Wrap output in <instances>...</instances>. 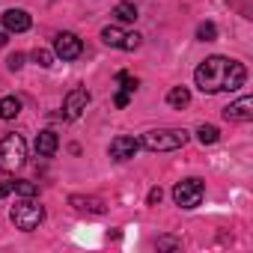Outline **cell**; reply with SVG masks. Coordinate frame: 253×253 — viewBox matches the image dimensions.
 Wrapping results in <instances>:
<instances>
[{
    "instance_id": "6da1fadb",
    "label": "cell",
    "mask_w": 253,
    "mask_h": 253,
    "mask_svg": "<svg viewBox=\"0 0 253 253\" xmlns=\"http://www.w3.org/2000/svg\"><path fill=\"white\" fill-rule=\"evenodd\" d=\"M247 81V69L238 63V60H229V57H206L197 72H194V84L200 92L206 95H214V92H235L241 89Z\"/></svg>"
},
{
    "instance_id": "7a4b0ae2",
    "label": "cell",
    "mask_w": 253,
    "mask_h": 253,
    "mask_svg": "<svg viewBox=\"0 0 253 253\" xmlns=\"http://www.w3.org/2000/svg\"><path fill=\"white\" fill-rule=\"evenodd\" d=\"M185 143H188L185 128H152L140 140V146H146L149 152H173V149H182Z\"/></svg>"
},
{
    "instance_id": "3957f363",
    "label": "cell",
    "mask_w": 253,
    "mask_h": 253,
    "mask_svg": "<svg viewBox=\"0 0 253 253\" xmlns=\"http://www.w3.org/2000/svg\"><path fill=\"white\" fill-rule=\"evenodd\" d=\"M27 161V143L21 134H3L0 137V170L3 173H15L21 170Z\"/></svg>"
},
{
    "instance_id": "277c9868",
    "label": "cell",
    "mask_w": 253,
    "mask_h": 253,
    "mask_svg": "<svg viewBox=\"0 0 253 253\" xmlns=\"http://www.w3.org/2000/svg\"><path fill=\"white\" fill-rule=\"evenodd\" d=\"M9 220L15 223V229H21V232H33V229H39V223L45 220V209H42L33 197H24L21 203L12 206Z\"/></svg>"
},
{
    "instance_id": "5b68a950",
    "label": "cell",
    "mask_w": 253,
    "mask_h": 253,
    "mask_svg": "<svg viewBox=\"0 0 253 253\" xmlns=\"http://www.w3.org/2000/svg\"><path fill=\"white\" fill-rule=\"evenodd\" d=\"M203 197H206L203 179H182V182L173 188V200H176V206H182V209H197V206L203 203Z\"/></svg>"
},
{
    "instance_id": "8992f818",
    "label": "cell",
    "mask_w": 253,
    "mask_h": 253,
    "mask_svg": "<svg viewBox=\"0 0 253 253\" xmlns=\"http://www.w3.org/2000/svg\"><path fill=\"white\" fill-rule=\"evenodd\" d=\"M81 54H84V42H81L75 33L63 30V33L54 36V57H60L63 63H72V60H78Z\"/></svg>"
},
{
    "instance_id": "52a82bcc",
    "label": "cell",
    "mask_w": 253,
    "mask_h": 253,
    "mask_svg": "<svg viewBox=\"0 0 253 253\" xmlns=\"http://www.w3.org/2000/svg\"><path fill=\"white\" fill-rule=\"evenodd\" d=\"M101 39H104V45L119 48V51H137L143 36L140 33H128V30H119V27H104Z\"/></svg>"
},
{
    "instance_id": "ba28073f",
    "label": "cell",
    "mask_w": 253,
    "mask_h": 253,
    "mask_svg": "<svg viewBox=\"0 0 253 253\" xmlns=\"http://www.w3.org/2000/svg\"><path fill=\"white\" fill-rule=\"evenodd\" d=\"M137 152H140V140H137V137H128V134L113 137L110 146H107V155H110L113 161H128V158H134Z\"/></svg>"
},
{
    "instance_id": "9c48e42d",
    "label": "cell",
    "mask_w": 253,
    "mask_h": 253,
    "mask_svg": "<svg viewBox=\"0 0 253 253\" xmlns=\"http://www.w3.org/2000/svg\"><path fill=\"white\" fill-rule=\"evenodd\" d=\"M89 89L86 86H75L69 95H66V101H63V110H66V119H78L84 110H86V104H89Z\"/></svg>"
},
{
    "instance_id": "30bf717a",
    "label": "cell",
    "mask_w": 253,
    "mask_h": 253,
    "mask_svg": "<svg viewBox=\"0 0 253 253\" xmlns=\"http://www.w3.org/2000/svg\"><path fill=\"white\" fill-rule=\"evenodd\" d=\"M0 24H3L6 33H27L33 18H30L27 9H6L3 15H0Z\"/></svg>"
},
{
    "instance_id": "8fae6325",
    "label": "cell",
    "mask_w": 253,
    "mask_h": 253,
    "mask_svg": "<svg viewBox=\"0 0 253 253\" xmlns=\"http://www.w3.org/2000/svg\"><path fill=\"white\" fill-rule=\"evenodd\" d=\"M223 119L226 122H250L253 119V98L241 95L238 101H232L229 107H223Z\"/></svg>"
},
{
    "instance_id": "7c38bea8",
    "label": "cell",
    "mask_w": 253,
    "mask_h": 253,
    "mask_svg": "<svg viewBox=\"0 0 253 253\" xmlns=\"http://www.w3.org/2000/svg\"><path fill=\"white\" fill-rule=\"evenodd\" d=\"M57 149H60V137H57L54 131H39V137H36V152H39L42 158H51V155H57Z\"/></svg>"
},
{
    "instance_id": "4fadbf2b",
    "label": "cell",
    "mask_w": 253,
    "mask_h": 253,
    "mask_svg": "<svg viewBox=\"0 0 253 253\" xmlns=\"http://www.w3.org/2000/svg\"><path fill=\"white\" fill-rule=\"evenodd\" d=\"M21 113V98H15V95H3L0 98V119H15Z\"/></svg>"
},
{
    "instance_id": "5bb4252c",
    "label": "cell",
    "mask_w": 253,
    "mask_h": 253,
    "mask_svg": "<svg viewBox=\"0 0 253 253\" xmlns=\"http://www.w3.org/2000/svg\"><path fill=\"white\" fill-rule=\"evenodd\" d=\"M188 101H191V89H188V86H173V89L167 92V104L176 107V110L188 107Z\"/></svg>"
},
{
    "instance_id": "9a60e30c",
    "label": "cell",
    "mask_w": 253,
    "mask_h": 253,
    "mask_svg": "<svg viewBox=\"0 0 253 253\" xmlns=\"http://www.w3.org/2000/svg\"><path fill=\"white\" fill-rule=\"evenodd\" d=\"M72 206L81 209V211H92V214H101L104 211V203L98 197H72Z\"/></svg>"
},
{
    "instance_id": "2e32d148",
    "label": "cell",
    "mask_w": 253,
    "mask_h": 253,
    "mask_svg": "<svg viewBox=\"0 0 253 253\" xmlns=\"http://www.w3.org/2000/svg\"><path fill=\"white\" fill-rule=\"evenodd\" d=\"M113 15H116L122 24H134V21H137V6L128 3V0H122V3L113 6Z\"/></svg>"
},
{
    "instance_id": "e0dca14e",
    "label": "cell",
    "mask_w": 253,
    "mask_h": 253,
    "mask_svg": "<svg viewBox=\"0 0 253 253\" xmlns=\"http://www.w3.org/2000/svg\"><path fill=\"white\" fill-rule=\"evenodd\" d=\"M217 137H220V131L214 128V125H200V128H197V140H200L203 146H211V143H217Z\"/></svg>"
},
{
    "instance_id": "ac0fdd59",
    "label": "cell",
    "mask_w": 253,
    "mask_h": 253,
    "mask_svg": "<svg viewBox=\"0 0 253 253\" xmlns=\"http://www.w3.org/2000/svg\"><path fill=\"white\" fill-rule=\"evenodd\" d=\"M12 191H15L18 197H36V194H39V185H36V182H27V179H15V182H12Z\"/></svg>"
},
{
    "instance_id": "d6986e66",
    "label": "cell",
    "mask_w": 253,
    "mask_h": 253,
    "mask_svg": "<svg viewBox=\"0 0 253 253\" xmlns=\"http://www.w3.org/2000/svg\"><path fill=\"white\" fill-rule=\"evenodd\" d=\"M116 84H119V89H125V92H134V89L140 86V81L131 78L128 72H116Z\"/></svg>"
},
{
    "instance_id": "ffe728a7",
    "label": "cell",
    "mask_w": 253,
    "mask_h": 253,
    "mask_svg": "<svg viewBox=\"0 0 253 253\" xmlns=\"http://www.w3.org/2000/svg\"><path fill=\"white\" fill-rule=\"evenodd\" d=\"M197 39H200V42H214V39H217V27H214L211 21H203V24L197 27Z\"/></svg>"
},
{
    "instance_id": "44dd1931",
    "label": "cell",
    "mask_w": 253,
    "mask_h": 253,
    "mask_svg": "<svg viewBox=\"0 0 253 253\" xmlns=\"http://www.w3.org/2000/svg\"><path fill=\"white\" fill-rule=\"evenodd\" d=\"M33 60H36L42 69H51V66H54V51H48V48H36V51H33Z\"/></svg>"
},
{
    "instance_id": "7402d4cb",
    "label": "cell",
    "mask_w": 253,
    "mask_h": 253,
    "mask_svg": "<svg viewBox=\"0 0 253 253\" xmlns=\"http://www.w3.org/2000/svg\"><path fill=\"white\" fill-rule=\"evenodd\" d=\"M128 101H131V92H125V89H119V92L113 95V104H116V107H128Z\"/></svg>"
},
{
    "instance_id": "603a6c76",
    "label": "cell",
    "mask_w": 253,
    "mask_h": 253,
    "mask_svg": "<svg viewBox=\"0 0 253 253\" xmlns=\"http://www.w3.org/2000/svg\"><path fill=\"white\" fill-rule=\"evenodd\" d=\"M158 247L161 250H176V247H182V241L179 238H158Z\"/></svg>"
},
{
    "instance_id": "cb8c5ba5",
    "label": "cell",
    "mask_w": 253,
    "mask_h": 253,
    "mask_svg": "<svg viewBox=\"0 0 253 253\" xmlns=\"http://www.w3.org/2000/svg\"><path fill=\"white\" fill-rule=\"evenodd\" d=\"M6 66H9V72H18V69H21V66H24V54H12V57H9V63H6Z\"/></svg>"
},
{
    "instance_id": "d4e9b609",
    "label": "cell",
    "mask_w": 253,
    "mask_h": 253,
    "mask_svg": "<svg viewBox=\"0 0 253 253\" xmlns=\"http://www.w3.org/2000/svg\"><path fill=\"white\" fill-rule=\"evenodd\" d=\"M161 197H164V191H161V188H152V191H149V197H146V203H149V206H158V203H161Z\"/></svg>"
},
{
    "instance_id": "484cf974",
    "label": "cell",
    "mask_w": 253,
    "mask_h": 253,
    "mask_svg": "<svg viewBox=\"0 0 253 253\" xmlns=\"http://www.w3.org/2000/svg\"><path fill=\"white\" fill-rule=\"evenodd\" d=\"M12 194V182H0V197H9Z\"/></svg>"
},
{
    "instance_id": "4316f807",
    "label": "cell",
    "mask_w": 253,
    "mask_h": 253,
    "mask_svg": "<svg viewBox=\"0 0 253 253\" xmlns=\"http://www.w3.org/2000/svg\"><path fill=\"white\" fill-rule=\"evenodd\" d=\"M6 42H9V39H6V33H0V45H6Z\"/></svg>"
}]
</instances>
